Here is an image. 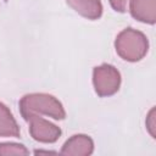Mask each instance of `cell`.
Instances as JSON below:
<instances>
[{
	"label": "cell",
	"instance_id": "3",
	"mask_svg": "<svg viewBox=\"0 0 156 156\" xmlns=\"http://www.w3.org/2000/svg\"><path fill=\"white\" fill-rule=\"evenodd\" d=\"M93 84L99 96L113 95L119 89L121 74L111 65L98 66L93 71Z\"/></svg>",
	"mask_w": 156,
	"mask_h": 156
},
{
	"label": "cell",
	"instance_id": "7",
	"mask_svg": "<svg viewBox=\"0 0 156 156\" xmlns=\"http://www.w3.org/2000/svg\"><path fill=\"white\" fill-rule=\"evenodd\" d=\"M66 2L77 13L88 20H98L102 15L100 0H66Z\"/></svg>",
	"mask_w": 156,
	"mask_h": 156
},
{
	"label": "cell",
	"instance_id": "8",
	"mask_svg": "<svg viewBox=\"0 0 156 156\" xmlns=\"http://www.w3.org/2000/svg\"><path fill=\"white\" fill-rule=\"evenodd\" d=\"M0 136L17 138L20 136V127L10 110L0 102Z\"/></svg>",
	"mask_w": 156,
	"mask_h": 156
},
{
	"label": "cell",
	"instance_id": "12",
	"mask_svg": "<svg viewBox=\"0 0 156 156\" xmlns=\"http://www.w3.org/2000/svg\"><path fill=\"white\" fill-rule=\"evenodd\" d=\"M41 152H44V154H55L54 151H46V150H37L35 151V154H41Z\"/></svg>",
	"mask_w": 156,
	"mask_h": 156
},
{
	"label": "cell",
	"instance_id": "10",
	"mask_svg": "<svg viewBox=\"0 0 156 156\" xmlns=\"http://www.w3.org/2000/svg\"><path fill=\"white\" fill-rule=\"evenodd\" d=\"M145 124H146V129L150 133V135L152 138H156V110H155V107H152L149 111V113L146 116Z\"/></svg>",
	"mask_w": 156,
	"mask_h": 156
},
{
	"label": "cell",
	"instance_id": "11",
	"mask_svg": "<svg viewBox=\"0 0 156 156\" xmlns=\"http://www.w3.org/2000/svg\"><path fill=\"white\" fill-rule=\"evenodd\" d=\"M112 9L118 11V12H124L127 9V2L128 0H108Z\"/></svg>",
	"mask_w": 156,
	"mask_h": 156
},
{
	"label": "cell",
	"instance_id": "2",
	"mask_svg": "<svg viewBox=\"0 0 156 156\" xmlns=\"http://www.w3.org/2000/svg\"><path fill=\"white\" fill-rule=\"evenodd\" d=\"M115 48L117 54L126 61H140L147 52L149 41L145 34L133 28L123 29L116 38Z\"/></svg>",
	"mask_w": 156,
	"mask_h": 156
},
{
	"label": "cell",
	"instance_id": "4",
	"mask_svg": "<svg viewBox=\"0 0 156 156\" xmlns=\"http://www.w3.org/2000/svg\"><path fill=\"white\" fill-rule=\"evenodd\" d=\"M29 123V132L34 140L40 143H55L61 136V129L40 115H29L24 117Z\"/></svg>",
	"mask_w": 156,
	"mask_h": 156
},
{
	"label": "cell",
	"instance_id": "1",
	"mask_svg": "<svg viewBox=\"0 0 156 156\" xmlns=\"http://www.w3.org/2000/svg\"><path fill=\"white\" fill-rule=\"evenodd\" d=\"M22 117L29 115H44L55 119H63L66 116L62 104L52 95L44 93H34L24 95L20 101Z\"/></svg>",
	"mask_w": 156,
	"mask_h": 156
},
{
	"label": "cell",
	"instance_id": "9",
	"mask_svg": "<svg viewBox=\"0 0 156 156\" xmlns=\"http://www.w3.org/2000/svg\"><path fill=\"white\" fill-rule=\"evenodd\" d=\"M29 151L22 144L0 143V155H28Z\"/></svg>",
	"mask_w": 156,
	"mask_h": 156
},
{
	"label": "cell",
	"instance_id": "6",
	"mask_svg": "<svg viewBox=\"0 0 156 156\" xmlns=\"http://www.w3.org/2000/svg\"><path fill=\"white\" fill-rule=\"evenodd\" d=\"M129 11L140 22L149 24L156 22V0H130Z\"/></svg>",
	"mask_w": 156,
	"mask_h": 156
},
{
	"label": "cell",
	"instance_id": "5",
	"mask_svg": "<svg viewBox=\"0 0 156 156\" xmlns=\"http://www.w3.org/2000/svg\"><path fill=\"white\" fill-rule=\"evenodd\" d=\"M93 150H94V143L90 136L85 134H76L63 144L61 149V154L87 156L93 154Z\"/></svg>",
	"mask_w": 156,
	"mask_h": 156
}]
</instances>
